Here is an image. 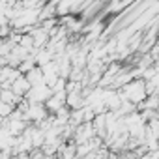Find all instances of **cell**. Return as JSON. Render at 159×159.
I'll use <instances>...</instances> for the list:
<instances>
[{
  "instance_id": "cell-1",
  "label": "cell",
  "mask_w": 159,
  "mask_h": 159,
  "mask_svg": "<svg viewBox=\"0 0 159 159\" xmlns=\"http://www.w3.org/2000/svg\"><path fill=\"white\" fill-rule=\"evenodd\" d=\"M120 96L124 101H129L133 105H140L146 98H148V92H146V81L140 77L133 79V81H129L125 86H122L120 90Z\"/></svg>"
},
{
  "instance_id": "cell-2",
  "label": "cell",
  "mask_w": 159,
  "mask_h": 159,
  "mask_svg": "<svg viewBox=\"0 0 159 159\" xmlns=\"http://www.w3.org/2000/svg\"><path fill=\"white\" fill-rule=\"evenodd\" d=\"M51 96H52L51 86L45 84V83H41V84L30 86V90H28V94L25 96V99H26L28 103H45Z\"/></svg>"
},
{
  "instance_id": "cell-3",
  "label": "cell",
  "mask_w": 159,
  "mask_h": 159,
  "mask_svg": "<svg viewBox=\"0 0 159 159\" xmlns=\"http://www.w3.org/2000/svg\"><path fill=\"white\" fill-rule=\"evenodd\" d=\"M66 107L71 109V111L84 107V96H83V92H67L66 94Z\"/></svg>"
},
{
  "instance_id": "cell-4",
  "label": "cell",
  "mask_w": 159,
  "mask_h": 159,
  "mask_svg": "<svg viewBox=\"0 0 159 159\" xmlns=\"http://www.w3.org/2000/svg\"><path fill=\"white\" fill-rule=\"evenodd\" d=\"M17 96H21V98H25L26 94H28V90H30V83H28V79L25 77V75H19L15 81L11 83V86H10Z\"/></svg>"
},
{
  "instance_id": "cell-5",
  "label": "cell",
  "mask_w": 159,
  "mask_h": 159,
  "mask_svg": "<svg viewBox=\"0 0 159 159\" xmlns=\"http://www.w3.org/2000/svg\"><path fill=\"white\" fill-rule=\"evenodd\" d=\"M25 77L28 79L30 86H36V84H41V83H43V73H41V67H39V66H36L34 69H30Z\"/></svg>"
}]
</instances>
